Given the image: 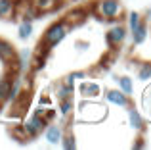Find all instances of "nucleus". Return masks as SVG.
Listing matches in <instances>:
<instances>
[{"mask_svg":"<svg viewBox=\"0 0 151 150\" xmlns=\"http://www.w3.org/2000/svg\"><path fill=\"white\" fill-rule=\"evenodd\" d=\"M94 12L98 17L105 19V21H117L124 14V8H122L121 0H98L94 4Z\"/></svg>","mask_w":151,"mask_h":150,"instance_id":"2","label":"nucleus"},{"mask_svg":"<svg viewBox=\"0 0 151 150\" xmlns=\"http://www.w3.org/2000/svg\"><path fill=\"white\" fill-rule=\"evenodd\" d=\"M21 77H14L12 79V87H10V92H8V98L4 102L6 104H14L15 102V98L19 96V92H21Z\"/></svg>","mask_w":151,"mask_h":150,"instance_id":"13","label":"nucleus"},{"mask_svg":"<svg viewBox=\"0 0 151 150\" xmlns=\"http://www.w3.org/2000/svg\"><path fill=\"white\" fill-rule=\"evenodd\" d=\"M15 135V139L19 141V143H25L27 141V135H25V131H23V127L21 125H19V127H14V131H12Z\"/></svg>","mask_w":151,"mask_h":150,"instance_id":"24","label":"nucleus"},{"mask_svg":"<svg viewBox=\"0 0 151 150\" xmlns=\"http://www.w3.org/2000/svg\"><path fill=\"white\" fill-rule=\"evenodd\" d=\"M145 146V143H144V139H136V143L132 144V148H144Z\"/></svg>","mask_w":151,"mask_h":150,"instance_id":"27","label":"nucleus"},{"mask_svg":"<svg viewBox=\"0 0 151 150\" xmlns=\"http://www.w3.org/2000/svg\"><path fill=\"white\" fill-rule=\"evenodd\" d=\"M55 6H58V0H37L35 2V8L38 12H52Z\"/></svg>","mask_w":151,"mask_h":150,"instance_id":"19","label":"nucleus"},{"mask_svg":"<svg viewBox=\"0 0 151 150\" xmlns=\"http://www.w3.org/2000/svg\"><path fill=\"white\" fill-rule=\"evenodd\" d=\"M124 39H126V29L121 25V23L113 25L109 31H107V35H105V41H107V44H109L111 48L122 44V41H124Z\"/></svg>","mask_w":151,"mask_h":150,"instance_id":"4","label":"nucleus"},{"mask_svg":"<svg viewBox=\"0 0 151 150\" xmlns=\"http://www.w3.org/2000/svg\"><path fill=\"white\" fill-rule=\"evenodd\" d=\"M44 137H46V141H48V144H58L63 137V131H61L59 125H50V127H46Z\"/></svg>","mask_w":151,"mask_h":150,"instance_id":"11","label":"nucleus"},{"mask_svg":"<svg viewBox=\"0 0 151 150\" xmlns=\"http://www.w3.org/2000/svg\"><path fill=\"white\" fill-rule=\"evenodd\" d=\"M42 117H44V121H46V123H50V121L55 117V110L46 108V110H44V114H42Z\"/></svg>","mask_w":151,"mask_h":150,"instance_id":"25","label":"nucleus"},{"mask_svg":"<svg viewBox=\"0 0 151 150\" xmlns=\"http://www.w3.org/2000/svg\"><path fill=\"white\" fill-rule=\"evenodd\" d=\"M15 50H14V46L10 44L8 41H2L0 39V60L2 62H15Z\"/></svg>","mask_w":151,"mask_h":150,"instance_id":"8","label":"nucleus"},{"mask_svg":"<svg viewBox=\"0 0 151 150\" xmlns=\"http://www.w3.org/2000/svg\"><path fill=\"white\" fill-rule=\"evenodd\" d=\"M140 23H142V15L138 14V12H132V14L128 15V27H130V33H132V31L136 29Z\"/></svg>","mask_w":151,"mask_h":150,"instance_id":"22","label":"nucleus"},{"mask_svg":"<svg viewBox=\"0 0 151 150\" xmlns=\"http://www.w3.org/2000/svg\"><path fill=\"white\" fill-rule=\"evenodd\" d=\"M75 92V87L73 85H65V83H59L58 85V98H71Z\"/></svg>","mask_w":151,"mask_h":150,"instance_id":"20","label":"nucleus"},{"mask_svg":"<svg viewBox=\"0 0 151 150\" xmlns=\"http://www.w3.org/2000/svg\"><path fill=\"white\" fill-rule=\"evenodd\" d=\"M128 119H130V125H132V129H136V131H142V129L145 127L144 123V117L140 116V112H138L134 106H128Z\"/></svg>","mask_w":151,"mask_h":150,"instance_id":"12","label":"nucleus"},{"mask_svg":"<svg viewBox=\"0 0 151 150\" xmlns=\"http://www.w3.org/2000/svg\"><path fill=\"white\" fill-rule=\"evenodd\" d=\"M12 79L10 75H4L2 79H0V102H4L8 98V92H10V87H12Z\"/></svg>","mask_w":151,"mask_h":150,"instance_id":"15","label":"nucleus"},{"mask_svg":"<svg viewBox=\"0 0 151 150\" xmlns=\"http://www.w3.org/2000/svg\"><path fill=\"white\" fill-rule=\"evenodd\" d=\"M105 98H107V102H111V104H115V106H121V108H128V106H130L128 94H124L122 90H115V89L107 90Z\"/></svg>","mask_w":151,"mask_h":150,"instance_id":"5","label":"nucleus"},{"mask_svg":"<svg viewBox=\"0 0 151 150\" xmlns=\"http://www.w3.org/2000/svg\"><path fill=\"white\" fill-rule=\"evenodd\" d=\"M40 104H44V106H50V98H48V96H42V98H40Z\"/></svg>","mask_w":151,"mask_h":150,"instance_id":"29","label":"nucleus"},{"mask_svg":"<svg viewBox=\"0 0 151 150\" xmlns=\"http://www.w3.org/2000/svg\"><path fill=\"white\" fill-rule=\"evenodd\" d=\"M69 29L71 27L67 25L65 21H55V23H52V25L48 27V29L44 31V35H42V39H40V48H46V50H52L54 46H58L59 42L63 41V39L67 37V33H69Z\"/></svg>","mask_w":151,"mask_h":150,"instance_id":"1","label":"nucleus"},{"mask_svg":"<svg viewBox=\"0 0 151 150\" xmlns=\"http://www.w3.org/2000/svg\"><path fill=\"white\" fill-rule=\"evenodd\" d=\"M117 81H119V89H121L124 94L130 96V94L134 92V85H132V79H130V77H119Z\"/></svg>","mask_w":151,"mask_h":150,"instance_id":"18","label":"nucleus"},{"mask_svg":"<svg viewBox=\"0 0 151 150\" xmlns=\"http://www.w3.org/2000/svg\"><path fill=\"white\" fill-rule=\"evenodd\" d=\"M81 94L84 98H98L101 94V89L98 83H92V81H84L81 85Z\"/></svg>","mask_w":151,"mask_h":150,"instance_id":"6","label":"nucleus"},{"mask_svg":"<svg viewBox=\"0 0 151 150\" xmlns=\"http://www.w3.org/2000/svg\"><path fill=\"white\" fill-rule=\"evenodd\" d=\"M63 83H65V85H73V87H75V79L71 77V75H67V77L63 79Z\"/></svg>","mask_w":151,"mask_h":150,"instance_id":"28","label":"nucleus"},{"mask_svg":"<svg viewBox=\"0 0 151 150\" xmlns=\"http://www.w3.org/2000/svg\"><path fill=\"white\" fill-rule=\"evenodd\" d=\"M46 125H48V123L44 121V117L33 112V114H31V117L21 125V127H23V131H25L27 139H35V137H38L46 129Z\"/></svg>","mask_w":151,"mask_h":150,"instance_id":"3","label":"nucleus"},{"mask_svg":"<svg viewBox=\"0 0 151 150\" xmlns=\"http://www.w3.org/2000/svg\"><path fill=\"white\" fill-rule=\"evenodd\" d=\"M73 108H75L73 96H71V98H61V100H59V114H61V116H69V114H73Z\"/></svg>","mask_w":151,"mask_h":150,"instance_id":"17","label":"nucleus"},{"mask_svg":"<svg viewBox=\"0 0 151 150\" xmlns=\"http://www.w3.org/2000/svg\"><path fill=\"white\" fill-rule=\"evenodd\" d=\"M138 79H142V81L151 79V62H147V64H144L140 68V71H138Z\"/></svg>","mask_w":151,"mask_h":150,"instance_id":"23","label":"nucleus"},{"mask_svg":"<svg viewBox=\"0 0 151 150\" xmlns=\"http://www.w3.org/2000/svg\"><path fill=\"white\" fill-rule=\"evenodd\" d=\"M17 33H19V39H21V41H25V39H29L31 35H33V23H31V19H23V21L19 23Z\"/></svg>","mask_w":151,"mask_h":150,"instance_id":"14","label":"nucleus"},{"mask_svg":"<svg viewBox=\"0 0 151 150\" xmlns=\"http://www.w3.org/2000/svg\"><path fill=\"white\" fill-rule=\"evenodd\" d=\"M15 14V0H0V19H12Z\"/></svg>","mask_w":151,"mask_h":150,"instance_id":"10","label":"nucleus"},{"mask_svg":"<svg viewBox=\"0 0 151 150\" xmlns=\"http://www.w3.org/2000/svg\"><path fill=\"white\" fill-rule=\"evenodd\" d=\"M84 19H86V12L84 10H71L69 14L63 17V21H65L69 27H75V25H78V23H82Z\"/></svg>","mask_w":151,"mask_h":150,"instance_id":"9","label":"nucleus"},{"mask_svg":"<svg viewBox=\"0 0 151 150\" xmlns=\"http://www.w3.org/2000/svg\"><path fill=\"white\" fill-rule=\"evenodd\" d=\"M15 58H17V60H15V64H17V69H21V71H23V69H27V68H29V62H31V52H29V50H21V52H19V56H15Z\"/></svg>","mask_w":151,"mask_h":150,"instance_id":"16","label":"nucleus"},{"mask_svg":"<svg viewBox=\"0 0 151 150\" xmlns=\"http://www.w3.org/2000/svg\"><path fill=\"white\" fill-rule=\"evenodd\" d=\"M147 33H149V27H147V23H145V21H142L140 25H138L136 29L132 31V42H134L136 46L144 44V42H145V39H147Z\"/></svg>","mask_w":151,"mask_h":150,"instance_id":"7","label":"nucleus"},{"mask_svg":"<svg viewBox=\"0 0 151 150\" xmlns=\"http://www.w3.org/2000/svg\"><path fill=\"white\" fill-rule=\"evenodd\" d=\"M69 75L75 79V81H77V79H84V77H86V73H84V71H73V73H69Z\"/></svg>","mask_w":151,"mask_h":150,"instance_id":"26","label":"nucleus"},{"mask_svg":"<svg viewBox=\"0 0 151 150\" xmlns=\"http://www.w3.org/2000/svg\"><path fill=\"white\" fill-rule=\"evenodd\" d=\"M59 144H61V148H65V150H75L77 148V141H75L73 135H63L61 141H59Z\"/></svg>","mask_w":151,"mask_h":150,"instance_id":"21","label":"nucleus"}]
</instances>
